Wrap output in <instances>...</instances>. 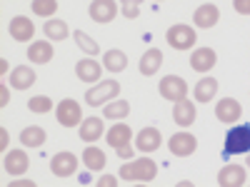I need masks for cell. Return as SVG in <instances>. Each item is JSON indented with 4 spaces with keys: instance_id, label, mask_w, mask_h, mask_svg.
Here are the masks:
<instances>
[{
    "instance_id": "cell-1",
    "label": "cell",
    "mask_w": 250,
    "mask_h": 187,
    "mask_svg": "<svg viewBox=\"0 0 250 187\" xmlns=\"http://www.w3.org/2000/svg\"><path fill=\"white\" fill-rule=\"evenodd\" d=\"M158 175V165L150 157H140L133 162H125L120 168V177L128 182H153Z\"/></svg>"
},
{
    "instance_id": "cell-2",
    "label": "cell",
    "mask_w": 250,
    "mask_h": 187,
    "mask_svg": "<svg viewBox=\"0 0 250 187\" xmlns=\"http://www.w3.org/2000/svg\"><path fill=\"white\" fill-rule=\"evenodd\" d=\"M250 152V125H235V128L225 135V145H223V155H245Z\"/></svg>"
},
{
    "instance_id": "cell-3",
    "label": "cell",
    "mask_w": 250,
    "mask_h": 187,
    "mask_svg": "<svg viewBox=\"0 0 250 187\" xmlns=\"http://www.w3.org/2000/svg\"><path fill=\"white\" fill-rule=\"evenodd\" d=\"M120 95V82L118 80H100L95 88L85 93V102L90 108H103L108 105V100H115Z\"/></svg>"
},
{
    "instance_id": "cell-4",
    "label": "cell",
    "mask_w": 250,
    "mask_h": 187,
    "mask_svg": "<svg viewBox=\"0 0 250 187\" xmlns=\"http://www.w3.org/2000/svg\"><path fill=\"white\" fill-rule=\"evenodd\" d=\"M165 40H168V45L175 48V50H190V48L195 45L198 35H195V30H193L190 25L178 23V25H170V28H168V33H165Z\"/></svg>"
},
{
    "instance_id": "cell-5",
    "label": "cell",
    "mask_w": 250,
    "mask_h": 187,
    "mask_svg": "<svg viewBox=\"0 0 250 187\" xmlns=\"http://www.w3.org/2000/svg\"><path fill=\"white\" fill-rule=\"evenodd\" d=\"M55 117H58V122L62 125V128H78V125L83 122V108L70 97L60 100L58 108H55Z\"/></svg>"
},
{
    "instance_id": "cell-6",
    "label": "cell",
    "mask_w": 250,
    "mask_h": 187,
    "mask_svg": "<svg viewBox=\"0 0 250 187\" xmlns=\"http://www.w3.org/2000/svg\"><path fill=\"white\" fill-rule=\"evenodd\" d=\"M158 93H160L165 100L178 102V100L188 97V82H185L180 75H165V77L160 80V85H158Z\"/></svg>"
},
{
    "instance_id": "cell-7",
    "label": "cell",
    "mask_w": 250,
    "mask_h": 187,
    "mask_svg": "<svg viewBox=\"0 0 250 187\" xmlns=\"http://www.w3.org/2000/svg\"><path fill=\"white\" fill-rule=\"evenodd\" d=\"M168 148L175 157H190L198 150V137L190 135V132H175L168 140Z\"/></svg>"
},
{
    "instance_id": "cell-8",
    "label": "cell",
    "mask_w": 250,
    "mask_h": 187,
    "mask_svg": "<svg viewBox=\"0 0 250 187\" xmlns=\"http://www.w3.org/2000/svg\"><path fill=\"white\" fill-rule=\"evenodd\" d=\"M75 170H78V157L73 152L62 150L50 157V172L55 177H70V175H75Z\"/></svg>"
},
{
    "instance_id": "cell-9",
    "label": "cell",
    "mask_w": 250,
    "mask_h": 187,
    "mask_svg": "<svg viewBox=\"0 0 250 187\" xmlns=\"http://www.w3.org/2000/svg\"><path fill=\"white\" fill-rule=\"evenodd\" d=\"M215 117L225 125H235L240 117H243V108H240V102L235 97H223L218 100V105H215Z\"/></svg>"
},
{
    "instance_id": "cell-10",
    "label": "cell",
    "mask_w": 250,
    "mask_h": 187,
    "mask_svg": "<svg viewBox=\"0 0 250 187\" xmlns=\"http://www.w3.org/2000/svg\"><path fill=\"white\" fill-rule=\"evenodd\" d=\"M118 10L120 8H118L115 0H93L90 8H88V13H90V18L95 20V23H113Z\"/></svg>"
},
{
    "instance_id": "cell-11",
    "label": "cell",
    "mask_w": 250,
    "mask_h": 187,
    "mask_svg": "<svg viewBox=\"0 0 250 187\" xmlns=\"http://www.w3.org/2000/svg\"><path fill=\"white\" fill-rule=\"evenodd\" d=\"M8 33H10L13 40H18V43H28V40H33V35H35V25H33L30 18L15 15L10 20V25H8Z\"/></svg>"
},
{
    "instance_id": "cell-12",
    "label": "cell",
    "mask_w": 250,
    "mask_h": 187,
    "mask_svg": "<svg viewBox=\"0 0 250 187\" xmlns=\"http://www.w3.org/2000/svg\"><path fill=\"white\" fill-rule=\"evenodd\" d=\"M160 145H163V135H160L158 128H143V130L138 132V137H135V150H140V152H145V155L155 152Z\"/></svg>"
},
{
    "instance_id": "cell-13",
    "label": "cell",
    "mask_w": 250,
    "mask_h": 187,
    "mask_svg": "<svg viewBox=\"0 0 250 187\" xmlns=\"http://www.w3.org/2000/svg\"><path fill=\"white\" fill-rule=\"evenodd\" d=\"M3 168L8 175H25L30 168V157L25 155V150H10L3 157Z\"/></svg>"
},
{
    "instance_id": "cell-14",
    "label": "cell",
    "mask_w": 250,
    "mask_h": 187,
    "mask_svg": "<svg viewBox=\"0 0 250 187\" xmlns=\"http://www.w3.org/2000/svg\"><path fill=\"white\" fill-rule=\"evenodd\" d=\"M218 62V53L213 48H198L190 55V68L195 73H210Z\"/></svg>"
},
{
    "instance_id": "cell-15",
    "label": "cell",
    "mask_w": 250,
    "mask_h": 187,
    "mask_svg": "<svg viewBox=\"0 0 250 187\" xmlns=\"http://www.w3.org/2000/svg\"><path fill=\"white\" fill-rule=\"evenodd\" d=\"M245 180H248V175H245V168H240V165H225L218 172L220 187H243Z\"/></svg>"
},
{
    "instance_id": "cell-16",
    "label": "cell",
    "mask_w": 250,
    "mask_h": 187,
    "mask_svg": "<svg viewBox=\"0 0 250 187\" xmlns=\"http://www.w3.org/2000/svg\"><path fill=\"white\" fill-rule=\"evenodd\" d=\"M75 75L78 80L83 82H100V75H103V65L98 60H93L90 55L85 60H78V65H75Z\"/></svg>"
},
{
    "instance_id": "cell-17",
    "label": "cell",
    "mask_w": 250,
    "mask_h": 187,
    "mask_svg": "<svg viewBox=\"0 0 250 187\" xmlns=\"http://www.w3.org/2000/svg\"><path fill=\"white\" fill-rule=\"evenodd\" d=\"M218 20H220V10H218V5H213V3H205V5H200V8L193 13V23H195L198 28H205V30L215 28Z\"/></svg>"
},
{
    "instance_id": "cell-18",
    "label": "cell",
    "mask_w": 250,
    "mask_h": 187,
    "mask_svg": "<svg viewBox=\"0 0 250 187\" xmlns=\"http://www.w3.org/2000/svg\"><path fill=\"white\" fill-rule=\"evenodd\" d=\"M103 132H105V125H103L100 117H88V120H83V122L78 125V135H80V140H83V142H88V145L95 142V140H100Z\"/></svg>"
},
{
    "instance_id": "cell-19",
    "label": "cell",
    "mask_w": 250,
    "mask_h": 187,
    "mask_svg": "<svg viewBox=\"0 0 250 187\" xmlns=\"http://www.w3.org/2000/svg\"><path fill=\"white\" fill-rule=\"evenodd\" d=\"M130 140H133V130L125 122H115L113 128L105 132V142L110 145L113 150L123 148V145H130Z\"/></svg>"
},
{
    "instance_id": "cell-20",
    "label": "cell",
    "mask_w": 250,
    "mask_h": 187,
    "mask_svg": "<svg viewBox=\"0 0 250 187\" xmlns=\"http://www.w3.org/2000/svg\"><path fill=\"white\" fill-rule=\"evenodd\" d=\"M195 117H198V112H195V105L190 100H178L175 102V108H173V120L180 125V128H190V125L195 122Z\"/></svg>"
},
{
    "instance_id": "cell-21",
    "label": "cell",
    "mask_w": 250,
    "mask_h": 187,
    "mask_svg": "<svg viewBox=\"0 0 250 187\" xmlns=\"http://www.w3.org/2000/svg\"><path fill=\"white\" fill-rule=\"evenodd\" d=\"M53 55H55V50H53V43H48V40H35V43H30V48H28V60L38 62V65L50 62Z\"/></svg>"
},
{
    "instance_id": "cell-22",
    "label": "cell",
    "mask_w": 250,
    "mask_h": 187,
    "mask_svg": "<svg viewBox=\"0 0 250 187\" xmlns=\"http://www.w3.org/2000/svg\"><path fill=\"white\" fill-rule=\"evenodd\" d=\"M35 70L30 68V65H18L13 73H10V85L15 88V90H28V88H33L35 85Z\"/></svg>"
},
{
    "instance_id": "cell-23",
    "label": "cell",
    "mask_w": 250,
    "mask_h": 187,
    "mask_svg": "<svg viewBox=\"0 0 250 187\" xmlns=\"http://www.w3.org/2000/svg\"><path fill=\"white\" fill-rule=\"evenodd\" d=\"M160 65H163V53H160L158 48H150V50L143 53V57H140V73H143L145 77L155 75V73L160 70Z\"/></svg>"
},
{
    "instance_id": "cell-24",
    "label": "cell",
    "mask_w": 250,
    "mask_h": 187,
    "mask_svg": "<svg viewBox=\"0 0 250 187\" xmlns=\"http://www.w3.org/2000/svg\"><path fill=\"white\" fill-rule=\"evenodd\" d=\"M83 162H85V168H88L90 172H100L103 168H105L108 160H105V152L90 142L88 148H85V152H83Z\"/></svg>"
},
{
    "instance_id": "cell-25",
    "label": "cell",
    "mask_w": 250,
    "mask_h": 187,
    "mask_svg": "<svg viewBox=\"0 0 250 187\" xmlns=\"http://www.w3.org/2000/svg\"><path fill=\"white\" fill-rule=\"evenodd\" d=\"M43 33H45V37L50 40V43H58V40H68L70 28H68L65 20H58V18H55V20H45Z\"/></svg>"
},
{
    "instance_id": "cell-26",
    "label": "cell",
    "mask_w": 250,
    "mask_h": 187,
    "mask_svg": "<svg viewBox=\"0 0 250 187\" xmlns=\"http://www.w3.org/2000/svg\"><path fill=\"white\" fill-rule=\"evenodd\" d=\"M215 93H218V80L215 77H200L195 82V90H193L198 102H210L215 97Z\"/></svg>"
},
{
    "instance_id": "cell-27",
    "label": "cell",
    "mask_w": 250,
    "mask_h": 187,
    "mask_svg": "<svg viewBox=\"0 0 250 187\" xmlns=\"http://www.w3.org/2000/svg\"><path fill=\"white\" fill-rule=\"evenodd\" d=\"M103 68H105L108 73H123L125 68H128V55H125L123 50H108L105 55H103Z\"/></svg>"
},
{
    "instance_id": "cell-28",
    "label": "cell",
    "mask_w": 250,
    "mask_h": 187,
    "mask_svg": "<svg viewBox=\"0 0 250 187\" xmlns=\"http://www.w3.org/2000/svg\"><path fill=\"white\" fill-rule=\"evenodd\" d=\"M105 120H125L130 115V102L128 100H110L108 105H103Z\"/></svg>"
},
{
    "instance_id": "cell-29",
    "label": "cell",
    "mask_w": 250,
    "mask_h": 187,
    "mask_svg": "<svg viewBox=\"0 0 250 187\" xmlns=\"http://www.w3.org/2000/svg\"><path fill=\"white\" fill-rule=\"evenodd\" d=\"M45 140H48V135L40 125H30V128H25L23 132H20V142H23L25 148H40Z\"/></svg>"
},
{
    "instance_id": "cell-30",
    "label": "cell",
    "mask_w": 250,
    "mask_h": 187,
    "mask_svg": "<svg viewBox=\"0 0 250 187\" xmlns=\"http://www.w3.org/2000/svg\"><path fill=\"white\" fill-rule=\"evenodd\" d=\"M73 37H75V43H78V48L85 53V55H90V57H95L98 53H100V45H98V40H93L88 33H83V30H75L73 33Z\"/></svg>"
},
{
    "instance_id": "cell-31",
    "label": "cell",
    "mask_w": 250,
    "mask_h": 187,
    "mask_svg": "<svg viewBox=\"0 0 250 187\" xmlns=\"http://www.w3.org/2000/svg\"><path fill=\"white\" fill-rule=\"evenodd\" d=\"M28 110L35 112V115H45V112L53 110V100L45 97V95H35V97L28 100Z\"/></svg>"
},
{
    "instance_id": "cell-32",
    "label": "cell",
    "mask_w": 250,
    "mask_h": 187,
    "mask_svg": "<svg viewBox=\"0 0 250 187\" xmlns=\"http://www.w3.org/2000/svg\"><path fill=\"white\" fill-rule=\"evenodd\" d=\"M33 13L38 18H53L58 13V0H33Z\"/></svg>"
},
{
    "instance_id": "cell-33",
    "label": "cell",
    "mask_w": 250,
    "mask_h": 187,
    "mask_svg": "<svg viewBox=\"0 0 250 187\" xmlns=\"http://www.w3.org/2000/svg\"><path fill=\"white\" fill-rule=\"evenodd\" d=\"M120 13L128 20H138V15H140V0H123V3H120Z\"/></svg>"
},
{
    "instance_id": "cell-34",
    "label": "cell",
    "mask_w": 250,
    "mask_h": 187,
    "mask_svg": "<svg viewBox=\"0 0 250 187\" xmlns=\"http://www.w3.org/2000/svg\"><path fill=\"white\" fill-rule=\"evenodd\" d=\"M233 8L240 15H250V0H233Z\"/></svg>"
},
{
    "instance_id": "cell-35",
    "label": "cell",
    "mask_w": 250,
    "mask_h": 187,
    "mask_svg": "<svg viewBox=\"0 0 250 187\" xmlns=\"http://www.w3.org/2000/svg\"><path fill=\"white\" fill-rule=\"evenodd\" d=\"M115 152H118L120 160H133V152H135V150H133V145H123V148H118Z\"/></svg>"
},
{
    "instance_id": "cell-36",
    "label": "cell",
    "mask_w": 250,
    "mask_h": 187,
    "mask_svg": "<svg viewBox=\"0 0 250 187\" xmlns=\"http://www.w3.org/2000/svg\"><path fill=\"white\" fill-rule=\"evenodd\" d=\"M118 185V180L113 177V175H103L100 180H98V187H115Z\"/></svg>"
},
{
    "instance_id": "cell-37",
    "label": "cell",
    "mask_w": 250,
    "mask_h": 187,
    "mask_svg": "<svg viewBox=\"0 0 250 187\" xmlns=\"http://www.w3.org/2000/svg\"><path fill=\"white\" fill-rule=\"evenodd\" d=\"M0 150L8 152V130H5V128L0 130Z\"/></svg>"
},
{
    "instance_id": "cell-38",
    "label": "cell",
    "mask_w": 250,
    "mask_h": 187,
    "mask_svg": "<svg viewBox=\"0 0 250 187\" xmlns=\"http://www.w3.org/2000/svg\"><path fill=\"white\" fill-rule=\"evenodd\" d=\"M8 102H10V95H8V88L3 85V88H0V105H3V108H5V105H8Z\"/></svg>"
},
{
    "instance_id": "cell-39",
    "label": "cell",
    "mask_w": 250,
    "mask_h": 187,
    "mask_svg": "<svg viewBox=\"0 0 250 187\" xmlns=\"http://www.w3.org/2000/svg\"><path fill=\"white\" fill-rule=\"evenodd\" d=\"M15 185H25V187H35V182H33V180H13V182H10V187H15Z\"/></svg>"
},
{
    "instance_id": "cell-40",
    "label": "cell",
    "mask_w": 250,
    "mask_h": 187,
    "mask_svg": "<svg viewBox=\"0 0 250 187\" xmlns=\"http://www.w3.org/2000/svg\"><path fill=\"white\" fill-rule=\"evenodd\" d=\"M248 168H250V157H248Z\"/></svg>"
}]
</instances>
